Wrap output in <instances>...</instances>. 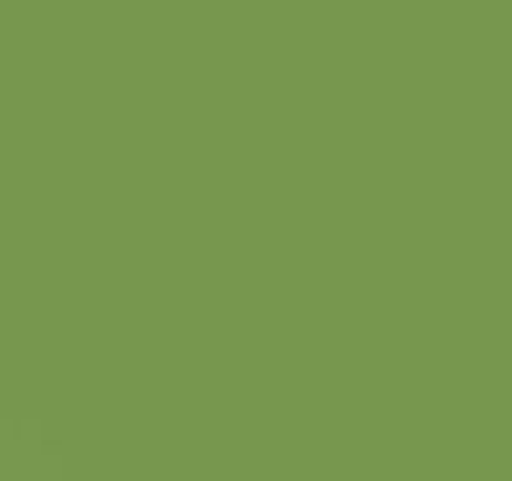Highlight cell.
Wrapping results in <instances>:
<instances>
[]
</instances>
